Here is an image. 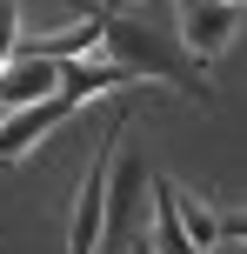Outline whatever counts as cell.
Listing matches in <instances>:
<instances>
[{"label":"cell","instance_id":"obj_9","mask_svg":"<svg viewBox=\"0 0 247 254\" xmlns=\"http://www.w3.org/2000/svg\"><path fill=\"white\" fill-rule=\"evenodd\" d=\"M214 241L247 248V207H227V214H214Z\"/></svg>","mask_w":247,"mask_h":254},{"label":"cell","instance_id":"obj_3","mask_svg":"<svg viewBox=\"0 0 247 254\" xmlns=\"http://www.w3.org/2000/svg\"><path fill=\"white\" fill-rule=\"evenodd\" d=\"M241 34V7L227 0H174V40L187 47V61H221L227 40Z\"/></svg>","mask_w":247,"mask_h":254},{"label":"cell","instance_id":"obj_4","mask_svg":"<svg viewBox=\"0 0 247 254\" xmlns=\"http://www.w3.org/2000/svg\"><path fill=\"white\" fill-rule=\"evenodd\" d=\"M87 101H74V94H47V101H34V107H13L7 121H0V167H13V161H27V154L40 147V140L53 134L60 121H74Z\"/></svg>","mask_w":247,"mask_h":254},{"label":"cell","instance_id":"obj_8","mask_svg":"<svg viewBox=\"0 0 247 254\" xmlns=\"http://www.w3.org/2000/svg\"><path fill=\"white\" fill-rule=\"evenodd\" d=\"M20 54V0H0V67Z\"/></svg>","mask_w":247,"mask_h":254},{"label":"cell","instance_id":"obj_7","mask_svg":"<svg viewBox=\"0 0 247 254\" xmlns=\"http://www.w3.org/2000/svg\"><path fill=\"white\" fill-rule=\"evenodd\" d=\"M181 228H187V241H194L200 254H214V214L194 201V194H181Z\"/></svg>","mask_w":247,"mask_h":254},{"label":"cell","instance_id":"obj_5","mask_svg":"<svg viewBox=\"0 0 247 254\" xmlns=\"http://www.w3.org/2000/svg\"><path fill=\"white\" fill-rule=\"evenodd\" d=\"M47 94H60V61L13 54V61L0 67V114H13V107H34V101H47Z\"/></svg>","mask_w":247,"mask_h":254},{"label":"cell","instance_id":"obj_1","mask_svg":"<svg viewBox=\"0 0 247 254\" xmlns=\"http://www.w3.org/2000/svg\"><path fill=\"white\" fill-rule=\"evenodd\" d=\"M100 61H120L134 80H167V87H181L187 101H214L207 80H200V67L187 61V47L174 40V27H154V13H120L114 0L100 7Z\"/></svg>","mask_w":247,"mask_h":254},{"label":"cell","instance_id":"obj_10","mask_svg":"<svg viewBox=\"0 0 247 254\" xmlns=\"http://www.w3.org/2000/svg\"><path fill=\"white\" fill-rule=\"evenodd\" d=\"M227 7H247V0H227Z\"/></svg>","mask_w":247,"mask_h":254},{"label":"cell","instance_id":"obj_11","mask_svg":"<svg viewBox=\"0 0 247 254\" xmlns=\"http://www.w3.org/2000/svg\"><path fill=\"white\" fill-rule=\"evenodd\" d=\"M0 121H7V114H0Z\"/></svg>","mask_w":247,"mask_h":254},{"label":"cell","instance_id":"obj_2","mask_svg":"<svg viewBox=\"0 0 247 254\" xmlns=\"http://www.w3.org/2000/svg\"><path fill=\"white\" fill-rule=\"evenodd\" d=\"M127 140V107L107 121V134L94 140V161L74 188V214H67V254H100V228H107V174H114V154Z\"/></svg>","mask_w":247,"mask_h":254},{"label":"cell","instance_id":"obj_6","mask_svg":"<svg viewBox=\"0 0 247 254\" xmlns=\"http://www.w3.org/2000/svg\"><path fill=\"white\" fill-rule=\"evenodd\" d=\"M147 241H154V254H200L187 241V228H181V188H174L167 174H160L154 194H147Z\"/></svg>","mask_w":247,"mask_h":254}]
</instances>
